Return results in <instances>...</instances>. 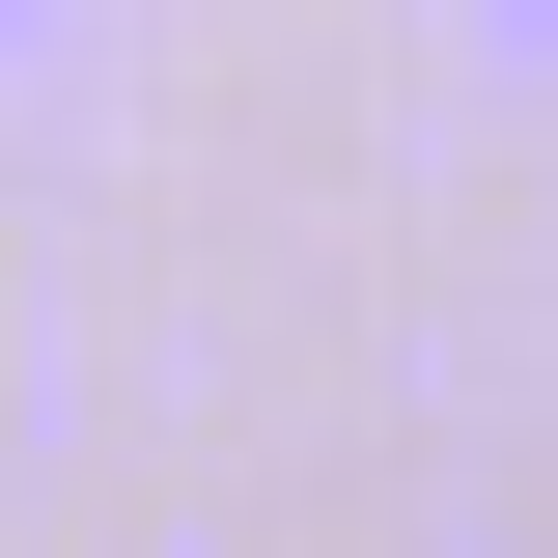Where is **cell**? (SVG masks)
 Here are the masks:
<instances>
[{"label":"cell","mask_w":558,"mask_h":558,"mask_svg":"<svg viewBox=\"0 0 558 558\" xmlns=\"http://www.w3.org/2000/svg\"><path fill=\"white\" fill-rule=\"evenodd\" d=\"M28 28H84V0H0V57H28Z\"/></svg>","instance_id":"obj_1"}]
</instances>
